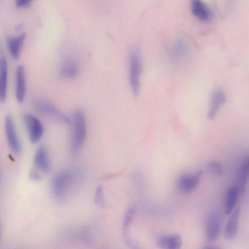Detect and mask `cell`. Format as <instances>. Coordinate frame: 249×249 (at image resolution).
<instances>
[{
  "label": "cell",
  "mask_w": 249,
  "mask_h": 249,
  "mask_svg": "<svg viewBox=\"0 0 249 249\" xmlns=\"http://www.w3.org/2000/svg\"><path fill=\"white\" fill-rule=\"evenodd\" d=\"M241 209L239 206L232 213L225 227L224 237L228 240L233 239L236 236L239 223Z\"/></svg>",
  "instance_id": "cell-13"
},
{
  "label": "cell",
  "mask_w": 249,
  "mask_h": 249,
  "mask_svg": "<svg viewBox=\"0 0 249 249\" xmlns=\"http://www.w3.org/2000/svg\"><path fill=\"white\" fill-rule=\"evenodd\" d=\"M190 8L193 15L197 19L207 22L211 18V11L203 0H190Z\"/></svg>",
  "instance_id": "cell-11"
},
{
  "label": "cell",
  "mask_w": 249,
  "mask_h": 249,
  "mask_svg": "<svg viewBox=\"0 0 249 249\" xmlns=\"http://www.w3.org/2000/svg\"><path fill=\"white\" fill-rule=\"evenodd\" d=\"M30 178L34 180H39L41 178L40 175L35 171H32L30 174Z\"/></svg>",
  "instance_id": "cell-25"
},
{
  "label": "cell",
  "mask_w": 249,
  "mask_h": 249,
  "mask_svg": "<svg viewBox=\"0 0 249 249\" xmlns=\"http://www.w3.org/2000/svg\"><path fill=\"white\" fill-rule=\"evenodd\" d=\"M36 167L43 172H48L51 169V162L48 152L46 147L40 146L37 149L34 158Z\"/></svg>",
  "instance_id": "cell-15"
},
{
  "label": "cell",
  "mask_w": 249,
  "mask_h": 249,
  "mask_svg": "<svg viewBox=\"0 0 249 249\" xmlns=\"http://www.w3.org/2000/svg\"><path fill=\"white\" fill-rule=\"evenodd\" d=\"M23 121L30 142L34 143L37 142L44 133L42 124L37 118L30 114L24 115Z\"/></svg>",
  "instance_id": "cell-5"
},
{
  "label": "cell",
  "mask_w": 249,
  "mask_h": 249,
  "mask_svg": "<svg viewBox=\"0 0 249 249\" xmlns=\"http://www.w3.org/2000/svg\"><path fill=\"white\" fill-rule=\"evenodd\" d=\"M182 244L181 237L178 233L162 235L157 240L158 246L164 249H179Z\"/></svg>",
  "instance_id": "cell-14"
},
{
  "label": "cell",
  "mask_w": 249,
  "mask_h": 249,
  "mask_svg": "<svg viewBox=\"0 0 249 249\" xmlns=\"http://www.w3.org/2000/svg\"><path fill=\"white\" fill-rule=\"evenodd\" d=\"M95 202L100 207H104L105 206V199L104 197L103 187L99 186L96 191L95 195Z\"/></svg>",
  "instance_id": "cell-23"
},
{
  "label": "cell",
  "mask_w": 249,
  "mask_h": 249,
  "mask_svg": "<svg viewBox=\"0 0 249 249\" xmlns=\"http://www.w3.org/2000/svg\"><path fill=\"white\" fill-rule=\"evenodd\" d=\"M72 132L70 142V150L72 154H76L81 149L87 137V124L84 113L80 109H76L72 115Z\"/></svg>",
  "instance_id": "cell-2"
},
{
  "label": "cell",
  "mask_w": 249,
  "mask_h": 249,
  "mask_svg": "<svg viewBox=\"0 0 249 249\" xmlns=\"http://www.w3.org/2000/svg\"><path fill=\"white\" fill-rule=\"evenodd\" d=\"M142 61L139 53L135 50L131 52L129 57V82L135 96L138 95L140 89Z\"/></svg>",
  "instance_id": "cell-3"
},
{
  "label": "cell",
  "mask_w": 249,
  "mask_h": 249,
  "mask_svg": "<svg viewBox=\"0 0 249 249\" xmlns=\"http://www.w3.org/2000/svg\"><path fill=\"white\" fill-rule=\"evenodd\" d=\"M79 67L76 61L73 60H67L64 62L60 68V73L62 77L65 78H72L79 73Z\"/></svg>",
  "instance_id": "cell-21"
},
{
  "label": "cell",
  "mask_w": 249,
  "mask_h": 249,
  "mask_svg": "<svg viewBox=\"0 0 249 249\" xmlns=\"http://www.w3.org/2000/svg\"><path fill=\"white\" fill-rule=\"evenodd\" d=\"M226 99V95L223 89L218 88L214 90L211 96L207 115L209 120H212L215 118Z\"/></svg>",
  "instance_id": "cell-10"
},
{
  "label": "cell",
  "mask_w": 249,
  "mask_h": 249,
  "mask_svg": "<svg viewBox=\"0 0 249 249\" xmlns=\"http://www.w3.org/2000/svg\"><path fill=\"white\" fill-rule=\"evenodd\" d=\"M240 194L238 187L233 185L230 187L227 192L225 201V213L227 215L231 214L233 211Z\"/></svg>",
  "instance_id": "cell-20"
},
{
  "label": "cell",
  "mask_w": 249,
  "mask_h": 249,
  "mask_svg": "<svg viewBox=\"0 0 249 249\" xmlns=\"http://www.w3.org/2000/svg\"><path fill=\"white\" fill-rule=\"evenodd\" d=\"M5 131L9 147L14 153H19L21 150V145L14 120L10 115L5 118Z\"/></svg>",
  "instance_id": "cell-7"
},
{
  "label": "cell",
  "mask_w": 249,
  "mask_h": 249,
  "mask_svg": "<svg viewBox=\"0 0 249 249\" xmlns=\"http://www.w3.org/2000/svg\"><path fill=\"white\" fill-rule=\"evenodd\" d=\"M26 35L22 33L18 36L9 37L7 39V46L11 57L18 59L20 55L21 49Z\"/></svg>",
  "instance_id": "cell-16"
},
{
  "label": "cell",
  "mask_w": 249,
  "mask_h": 249,
  "mask_svg": "<svg viewBox=\"0 0 249 249\" xmlns=\"http://www.w3.org/2000/svg\"><path fill=\"white\" fill-rule=\"evenodd\" d=\"M34 0H15L17 6L19 8L28 6Z\"/></svg>",
  "instance_id": "cell-24"
},
{
  "label": "cell",
  "mask_w": 249,
  "mask_h": 249,
  "mask_svg": "<svg viewBox=\"0 0 249 249\" xmlns=\"http://www.w3.org/2000/svg\"><path fill=\"white\" fill-rule=\"evenodd\" d=\"M189 49L186 42L182 39H178L173 43L170 56L172 61L176 64H183L189 56Z\"/></svg>",
  "instance_id": "cell-8"
},
{
  "label": "cell",
  "mask_w": 249,
  "mask_h": 249,
  "mask_svg": "<svg viewBox=\"0 0 249 249\" xmlns=\"http://www.w3.org/2000/svg\"><path fill=\"white\" fill-rule=\"evenodd\" d=\"M208 171L213 175L218 176L222 174L223 169L221 163L216 160H212L207 164Z\"/></svg>",
  "instance_id": "cell-22"
},
{
  "label": "cell",
  "mask_w": 249,
  "mask_h": 249,
  "mask_svg": "<svg viewBox=\"0 0 249 249\" xmlns=\"http://www.w3.org/2000/svg\"><path fill=\"white\" fill-rule=\"evenodd\" d=\"M136 210L137 208L135 205L131 206L127 210L123 221V232L124 238L126 244L129 247L133 246L135 243V241H133V239L129 236L128 229L134 218Z\"/></svg>",
  "instance_id": "cell-17"
},
{
  "label": "cell",
  "mask_w": 249,
  "mask_h": 249,
  "mask_svg": "<svg viewBox=\"0 0 249 249\" xmlns=\"http://www.w3.org/2000/svg\"><path fill=\"white\" fill-rule=\"evenodd\" d=\"M78 176V174L72 169L63 170L54 176L50 182L53 196L59 201L66 199L76 183Z\"/></svg>",
  "instance_id": "cell-1"
},
{
  "label": "cell",
  "mask_w": 249,
  "mask_h": 249,
  "mask_svg": "<svg viewBox=\"0 0 249 249\" xmlns=\"http://www.w3.org/2000/svg\"><path fill=\"white\" fill-rule=\"evenodd\" d=\"M26 91L25 71L24 67L18 66L16 71V97L19 103L25 99Z\"/></svg>",
  "instance_id": "cell-12"
},
{
  "label": "cell",
  "mask_w": 249,
  "mask_h": 249,
  "mask_svg": "<svg viewBox=\"0 0 249 249\" xmlns=\"http://www.w3.org/2000/svg\"><path fill=\"white\" fill-rule=\"evenodd\" d=\"M202 174V171H199L194 174L180 176L177 182L178 189L184 194L191 192L198 184Z\"/></svg>",
  "instance_id": "cell-9"
},
{
  "label": "cell",
  "mask_w": 249,
  "mask_h": 249,
  "mask_svg": "<svg viewBox=\"0 0 249 249\" xmlns=\"http://www.w3.org/2000/svg\"><path fill=\"white\" fill-rule=\"evenodd\" d=\"M8 78V64L4 55H2L0 61V98L4 102L6 98Z\"/></svg>",
  "instance_id": "cell-18"
},
{
  "label": "cell",
  "mask_w": 249,
  "mask_h": 249,
  "mask_svg": "<svg viewBox=\"0 0 249 249\" xmlns=\"http://www.w3.org/2000/svg\"><path fill=\"white\" fill-rule=\"evenodd\" d=\"M249 180V155L243 159L239 169L238 188L240 194L246 191Z\"/></svg>",
  "instance_id": "cell-19"
},
{
  "label": "cell",
  "mask_w": 249,
  "mask_h": 249,
  "mask_svg": "<svg viewBox=\"0 0 249 249\" xmlns=\"http://www.w3.org/2000/svg\"><path fill=\"white\" fill-rule=\"evenodd\" d=\"M33 106L35 110L41 115L54 118L66 124L71 123V120L67 116L47 101L35 99L33 101Z\"/></svg>",
  "instance_id": "cell-4"
},
{
  "label": "cell",
  "mask_w": 249,
  "mask_h": 249,
  "mask_svg": "<svg viewBox=\"0 0 249 249\" xmlns=\"http://www.w3.org/2000/svg\"><path fill=\"white\" fill-rule=\"evenodd\" d=\"M222 225L221 216L218 211L212 212L209 215L206 224V237L209 242L216 241L219 237Z\"/></svg>",
  "instance_id": "cell-6"
}]
</instances>
